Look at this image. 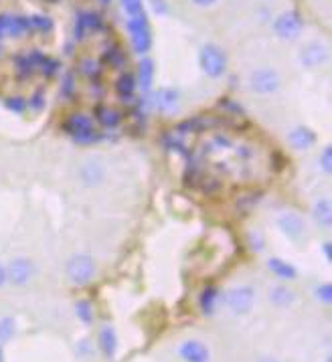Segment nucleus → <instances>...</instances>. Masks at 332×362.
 Wrapping results in <instances>:
<instances>
[{"mask_svg": "<svg viewBox=\"0 0 332 362\" xmlns=\"http://www.w3.org/2000/svg\"><path fill=\"white\" fill-rule=\"evenodd\" d=\"M258 362H280V361H278V359H274V356H263V359Z\"/></svg>", "mask_w": 332, "mask_h": 362, "instance_id": "c03bdc74", "label": "nucleus"}, {"mask_svg": "<svg viewBox=\"0 0 332 362\" xmlns=\"http://www.w3.org/2000/svg\"><path fill=\"white\" fill-rule=\"evenodd\" d=\"M136 85L142 89L144 94H148L154 85V77H156V65L150 57H142L138 63V71H136Z\"/></svg>", "mask_w": 332, "mask_h": 362, "instance_id": "4be33fe9", "label": "nucleus"}, {"mask_svg": "<svg viewBox=\"0 0 332 362\" xmlns=\"http://www.w3.org/2000/svg\"><path fill=\"white\" fill-rule=\"evenodd\" d=\"M0 362H4V346L0 344Z\"/></svg>", "mask_w": 332, "mask_h": 362, "instance_id": "49530a36", "label": "nucleus"}, {"mask_svg": "<svg viewBox=\"0 0 332 362\" xmlns=\"http://www.w3.org/2000/svg\"><path fill=\"white\" fill-rule=\"evenodd\" d=\"M17 336V320L13 316L0 318V344H8L10 340Z\"/></svg>", "mask_w": 332, "mask_h": 362, "instance_id": "c85d7f7f", "label": "nucleus"}, {"mask_svg": "<svg viewBox=\"0 0 332 362\" xmlns=\"http://www.w3.org/2000/svg\"><path fill=\"white\" fill-rule=\"evenodd\" d=\"M4 267H6V282L17 288L31 284V279L35 277V264L28 257H15Z\"/></svg>", "mask_w": 332, "mask_h": 362, "instance_id": "9d476101", "label": "nucleus"}, {"mask_svg": "<svg viewBox=\"0 0 332 362\" xmlns=\"http://www.w3.org/2000/svg\"><path fill=\"white\" fill-rule=\"evenodd\" d=\"M97 344H99V350L106 359H114L116 352H118V334L114 330V326H101L99 328V334H97Z\"/></svg>", "mask_w": 332, "mask_h": 362, "instance_id": "5701e85b", "label": "nucleus"}, {"mask_svg": "<svg viewBox=\"0 0 332 362\" xmlns=\"http://www.w3.org/2000/svg\"><path fill=\"white\" fill-rule=\"evenodd\" d=\"M318 166L324 174H331L332 170V150L331 146H324L322 152L318 154Z\"/></svg>", "mask_w": 332, "mask_h": 362, "instance_id": "c9c22d12", "label": "nucleus"}, {"mask_svg": "<svg viewBox=\"0 0 332 362\" xmlns=\"http://www.w3.org/2000/svg\"><path fill=\"white\" fill-rule=\"evenodd\" d=\"M194 6H199V8H211V6H215L219 0H190Z\"/></svg>", "mask_w": 332, "mask_h": 362, "instance_id": "a19ab883", "label": "nucleus"}, {"mask_svg": "<svg viewBox=\"0 0 332 362\" xmlns=\"http://www.w3.org/2000/svg\"><path fill=\"white\" fill-rule=\"evenodd\" d=\"M101 65L116 69V71H126L128 67V55L116 41H108V45L101 49Z\"/></svg>", "mask_w": 332, "mask_h": 362, "instance_id": "dca6fc26", "label": "nucleus"}, {"mask_svg": "<svg viewBox=\"0 0 332 362\" xmlns=\"http://www.w3.org/2000/svg\"><path fill=\"white\" fill-rule=\"evenodd\" d=\"M26 105H28V110H31V112H35V114L43 112V110H45V105H47L45 92H43V89H35V92H33V96L26 97Z\"/></svg>", "mask_w": 332, "mask_h": 362, "instance_id": "2f4dec72", "label": "nucleus"}, {"mask_svg": "<svg viewBox=\"0 0 332 362\" xmlns=\"http://www.w3.org/2000/svg\"><path fill=\"white\" fill-rule=\"evenodd\" d=\"M79 180L83 182V187L88 189H97L103 184L106 180V166L99 158H92L88 162L81 164L79 169Z\"/></svg>", "mask_w": 332, "mask_h": 362, "instance_id": "4468645a", "label": "nucleus"}, {"mask_svg": "<svg viewBox=\"0 0 332 362\" xmlns=\"http://www.w3.org/2000/svg\"><path fill=\"white\" fill-rule=\"evenodd\" d=\"M256 304V290L251 286H235L225 293V306L233 316H245Z\"/></svg>", "mask_w": 332, "mask_h": 362, "instance_id": "6e6552de", "label": "nucleus"}, {"mask_svg": "<svg viewBox=\"0 0 332 362\" xmlns=\"http://www.w3.org/2000/svg\"><path fill=\"white\" fill-rule=\"evenodd\" d=\"M269 302L276 308H290V306L296 304V293L285 286H274L269 290Z\"/></svg>", "mask_w": 332, "mask_h": 362, "instance_id": "bb28decb", "label": "nucleus"}, {"mask_svg": "<svg viewBox=\"0 0 332 362\" xmlns=\"http://www.w3.org/2000/svg\"><path fill=\"white\" fill-rule=\"evenodd\" d=\"M49 55H45L41 49H31V51H19L15 57H13V65H15V75L17 79L21 81H31L39 69L41 65L45 63Z\"/></svg>", "mask_w": 332, "mask_h": 362, "instance_id": "423d86ee", "label": "nucleus"}, {"mask_svg": "<svg viewBox=\"0 0 332 362\" xmlns=\"http://www.w3.org/2000/svg\"><path fill=\"white\" fill-rule=\"evenodd\" d=\"M8 282H6V267L0 264V288H4Z\"/></svg>", "mask_w": 332, "mask_h": 362, "instance_id": "37998d69", "label": "nucleus"}, {"mask_svg": "<svg viewBox=\"0 0 332 362\" xmlns=\"http://www.w3.org/2000/svg\"><path fill=\"white\" fill-rule=\"evenodd\" d=\"M288 144L296 152H308L310 148L316 144V134L308 126H296L288 134Z\"/></svg>", "mask_w": 332, "mask_h": 362, "instance_id": "a211bd4d", "label": "nucleus"}, {"mask_svg": "<svg viewBox=\"0 0 332 362\" xmlns=\"http://www.w3.org/2000/svg\"><path fill=\"white\" fill-rule=\"evenodd\" d=\"M179 356L185 362L211 361V352H209L207 344H203L201 340H185V342L179 346Z\"/></svg>", "mask_w": 332, "mask_h": 362, "instance_id": "f3484780", "label": "nucleus"}, {"mask_svg": "<svg viewBox=\"0 0 332 362\" xmlns=\"http://www.w3.org/2000/svg\"><path fill=\"white\" fill-rule=\"evenodd\" d=\"M154 110H158L160 114L166 116H174L181 110V94L174 87H163L154 94V101H152Z\"/></svg>", "mask_w": 332, "mask_h": 362, "instance_id": "2eb2a0df", "label": "nucleus"}, {"mask_svg": "<svg viewBox=\"0 0 332 362\" xmlns=\"http://www.w3.org/2000/svg\"><path fill=\"white\" fill-rule=\"evenodd\" d=\"M31 17L15 15V12H2L0 15V41L4 39H23L31 35Z\"/></svg>", "mask_w": 332, "mask_h": 362, "instance_id": "1a4fd4ad", "label": "nucleus"}, {"mask_svg": "<svg viewBox=\"0 0 332 362\" xmlns=\"http://www.w3.org/2000/svg\"><path fill=\"white\" fill-rule=\"evenodd\" d=\"M94 118H95V121H97V123L101 126V128L114 130V128H118L119 123L124 121V114L119 112L118 107H114V105H108V103H99V105L95 107Z\"/></svg>", "mask_w": 332, "mask_h": 362, "instance_id": "aec40b11", "label": "nucleus"}, {"mask_svg": "<svg viewBox=\"0 0 332 362\" xmlns=\"http://www.w3.org/2000/svg\"><path fill=\"white\" fill-rule=\"evenodd\" d=\"M61 128L77 144H95L101 138L94 116L83 112H75L72 116H67V120L63 121Z\"/></svg>", "mask_w": 332, "mask_h": 362, "instance_id": "f257e3e1", "label": "nucleus"}, {"mask_svg": "<svg viewBox=\"0 0 332 362\" xmlns=\"http://www.w3.org/2000/svg\"><path fill=\"white\" fill-rule=\"evenodd\" d=\"M114 89H116V94L124 99V103H126V105H132V103L136 101L134 96H136V89H138L134 73H130V71L119 73L118 79H116V83H114Z\"/></svg>", "mask_w": 332, "mask_h": 362, "instance_id": "6ab92c4d", "label": "nucleus"}, {"mask_svg": "<svg viewBox=\"0 0 332 362\" xmlns=\"http://www.w3.org/2000/svg\"><path fill=\"white\" fill-rule=\"evenodd\" d=\"M331 241H324L322 243V251H324V257H326V261H331L332 259V251H331Z\"/></svg>", "mask_w": 332, "mask_h": 362, "instance_id": "79ce46f5", "label": "nucleus"}, {"mask_svg": "<svg viewBox=\"0 0 332 362\" xmlns=\"http://www.w3.org/2000/svg\"><path fill=\"white\" fill-rule=\"evenodd\" d=\"M97 2H99L101 6H110V4H112V0H97Z\"/></svg>", "mask_w": 332, "mask_h": 362, "instance_id": "a18cd8bd", "label": "nucleus"}, {"mask_svg": "<svg viewBox=\"0 0 332 362\" xmlns=\"http://www.w3.org/2000/svg\"><path fill=\"white\" fill-rule=\"evenodd\" d=\"M267 269L282 282H294L298 277V271L292 264H288L285 259H280V257H269L267 259Z\"/></svg>", "mask_w": 332, "mask_h": 362, "instance_id": "b1692460", "label": "nucleus"}, {"mask_svg": "<svg viewBox=\"0 0 332 362\" xmlns=\"http://www.w3.org/2000/svg\"><path fill=\"white\" fill-rule=\"evenodd\" d=\"M314 293H316V300H320L322 304H331L332 302V286L331 284H320L316 290H314Z\"/></svg>", "mask_w": 332, "mask_h": 362, "instance_id": "4c0bfd02", "label": "nucleus"}, {"mask_svg": "<svg viewBox=\"0 0 332 362\" xmlns=\"http://www.w3.org/2000/svg\"><path fill=\"white\" fill-rule=\"evenodd\" d=\"M249 243H251V249H256V251H263V247H265V239H263L260 231L249 233Z\"/></svg>", "mask_w": 332, "mask_h": 362, "instance_id": "58836bf2", "label": "nucleus"}, {"mask_svg": "<svg viewBox=\"0 0 332 362\" xmlns=\"http://www.w3.org/2000/svg\"><path fill=\"white\" fill-rule=\"evenodd\" d=\"M312 218L314 223L318 225V229L322 231H329L332 225V205L331 198L322 196V198H316L314 205H312Z\"/></svg>", "mask_w": 332, "mask_h": 362, "instance_id": "412c9836", "label": "nucleus"}, {"mask_svg": "<svg viewBox=\"0 0 332 362\" xmlns=\"http://www.w3.org/2000/svg\"><path fill=\"white\" fill-rule=\"evenodd\" d=\"M152 10L156 15H166L168 12V6H166L165 0H152Z\"/></svg>", "mask_w": 332, "mask_h": 362, "instance_id": "ea45409f", "label": "nucleus"}, {"mask_svg": "<svg viewBox=\"0 0 332 362\" xmlns=\"http://www.w3.org/2000/svg\"><path fill=\"white\" fill-rule=\"evenodd\" d=\"M77 73H79L81 77H85V79L97 81V79L103 75V65H101V61H99L97 57L88 55V57H81V59H79V63H77Z\"/></svg>", "mask_w": 332, "mask_h": 362, "instance_id": "a878e982", "label": "nucleus"}, {"mask_svg": "<svg viewBox=\"0 0 332 362\" xmlns=\"http://www.w3.org/2000/svg\"><path fill=\"white\" fill-rule=\"evenodd\" d=\"M278 227L280 231L284 233L290 241H302L306 237V231H308V225H306V218L302 217L300 213H294V211H285L278 217Z\"/></svg>", "mask_w": 332, "mask_h": 362, "instance_id": "9b49d317", "label": "nucleus"}, {"mask_svg": "<svg viewBox=\"0 0 332 362\" xmlns=\"http://www.w3.org/2000/svg\"><path fill=\"white\" fill-rule=\"evenodd\" d=\"M219 302H221V290L215 286H207L199 295V308L205 316H213L217 312Z\"/></svg>", "mask_w": 332, "mask_h": 362, "instance_id": "393cba45", "label": "nucleus"}, {"mask_svg": "<svg viewBox=\"0 0 332 362\" xmlns=\"http://www.w3.org/2000/svg\"><path fill=\"white\" fill-rule=\"evenodd\" d=\"M119 4L128 17H136L144 10V0H119Z\"/></svg>", "mask_w": 332, "mask_h": 362, "instance_id": "f704fd0d", "label": "nucleus"}, {"mask_svg": "<svg viewBox=\"0 0 332 362\" xmlns=\"http://www.w3.org/2000/svg\"><path fill=\"white\" fill-rule=\"evenodd\" d=\"M31 28H33V33L49 35V33L55 28V23L49 19L47 15H33V17H31Z\"/></svg>", "mask_w": 332, "mask_h": 362, "instance_id": "7c9ffc66", "label": "nucleus"}, {"mask_svg": "<svg viewBox=\"0 0 332 362\" xmlns=\"http://www.w3.org/2000/svg\"><path fill=\"white\" fill-rule=\"evenodd\" d=\"M126 31H128V37H130V43H132L134 53H138V55L144 57L152 49V28H150L148 15L142 10L136 17H128Z\"/></svg>", "mask_w": 332, "mask_h": 362, "instance_id": "7ed1b4c3", "label": "nucleus"}, {"mask_svg": "<svg viewBox=\"0 0 332 362\" xmlns=\"http://www.w3.org/2000/svg\"><path fill=\"white\" fill-rule=\"evenodd\" d=\"M61 96L65 97V99H69V97L75 96V89H77V85H75V73H65L63 75V79H61Z\"/></svg>", "mask_w": 332, "mask_h": 362, "instance_id": "72a5a7b5", "label": "nucleus"}, {"mask_svg": "<svg viewBox=\"0 0 332 362\" xmlns=\"http://www.w3.org/2000/svg\"><path fill=\"white\" fill-rule=\"evenodd\" d=\"M249 92L256 96H274L282 89V75L274 67H260L249 73Z\"/></svg>", "mask_w": 332, "mask_h": 362, "instance_id": "39448f33", "label": "nucleus"}, {"mask_svg": "<svg viewBox=\"0 0 332 362\" xmlns=\"http://www.w3.org/2000/svg\"><path fill=\"white\" fill-rule=\"evenodd\" d=\"M2 105H4V107L10 112V114H17V116H23L24 112L28 110V105H26V97H23V96L4 97Z\"/></svg>", "mask_w": 332, "mask_h": 362, "instance_id": "c756f323", "label": "nucleus"}, {"mask_svg": "<svg viewBox=\"0 0 332 362\" xmlns=\"http://www.w3.org/2000/svg\"><path fill=\"white\" fill-rule=\"evenodd\" d=\"M101 28H103V19H101L99 12H95V10L79 12L77 21H75V28H73L75 41H85L88 35H94V33L101 31Z\"/></svg>", "mask_w": 332, "mask_h": 362, "instance_id": "ddd939ff", "label": "nucleus"}, {"mask_svg": "<svg viewBox=\"0 0 332 362\" xmlns=\"http://www.w3.org/2000/svg\"><path fill=\"white\" fill-rule=\"evenodd\" d=\"M4 57V47H2V43H0V59Z\"/></svg>", "mask_w": 332, "mask_h": 362, "instance_id": "de8ad7c7", "label": "nucleus"}, {"mask_svg": "<svg viewBox=\"0 0 332 362\" xmlns=\"http://www.w3.org/2000/svg\"><path fill=\"white\" fill-rule=\"evenodd\" d=\"M219 107L225 110V112H231L233 118H238V116L241 118L243 116V107L239 105L238 101H233V99H227V97L225 99H219Z\"/></svg>", "mask_w": 332, "mask_h": 362, "instance_id": "e433bc0d", "label": "nucleus"}, {"mask_svg": "<svg viewBox=\"0 0 332 362\" xmlns=\"http://www.w3.org/2000/svg\"><path fill=\"white\" fill-rule=\"evenodd\" d=\"M59 71H61V61L59 59H53V57H47L45 63L39 69V75H43L45 79H53Z\"/></svg>", "mask_w": 332, "mask_h": 362, "instance_id": "473e14b6", "label": "nucleus"}, {"mask_svg": "<svg viewBox=\"0 0 332 362\" xmlns=\"http://www.w3.org/2000/svg\"><path fill=\"white\" fill-rule=\"evenodd\" d=\"M65 273H67V279L73 286L83 288V286L94 282L95 273H97L95 259L88 253H77V255L69 257V261L65 266Z\"/></svg>", "mask_w": 332, "mask_h": 362, "instance_id": "20e7f679", "label": "nucleus"}, {"mask_svg": "<svg viewBox=\"0 0 332 362\" xmlns=\"http://www.w3.org/2000/svg\"><path fill=\"white\" fill-rule=\"evenodd\" d=\"M75 316L79 318L81 324L92 326V324L95 322L94 306H92V302H88V300H77V302H75Z\"/></svg>", "mask_w": 332, "mask_h": 362, "instance_id": "cd10ccee", "label": "nucleus"}, {"mask_svg": "<svg viewBox=\"0 0 332 362\" xmlns=\"http://www.w3.org/2000/svg\"><path fill=\"white\" fill-rule=\"evenodd\" d=\"M304 17L298 10H284L274 21V35L282 41H296L304 33Z\"/></svg>", "mask_w": 332, "mask_h": 362, "instance_id": "0eeeda50", "label": "nucleus"}, {"mask_svg": "<svg viewBox=\"0 0 332 362\" xmlns=\"http://www.w3.org/2000/svg\"><path fill=\"white\" fill-rule=\"evenodd\" d=\"M199 65H201V71L207 77L221 79L227 73L229 57H227L225 49H221L217 43H205L199 51Z\"/></svg>", "mask_w": 332, "mask_h": 362, "instance_id": "f03ea898", "label": "nucleus"}, {"mask_svg": "<svg viewBox=\"0 0 332 362\" xmlns=\"http://www.w3.org/2000/svg\"><path fill=\"white\" fill-rule=\"evenodd\" d=\"M329 59V49L324 43L320 41H310L304 47L300 49V55H298V61L302 67L306 69H316V67H322Z\"/></svg>", "mask_w": 332, "mask_h": 362, "instance_id": "f8f14e48", "label": "nucleus"}]
</instances>
